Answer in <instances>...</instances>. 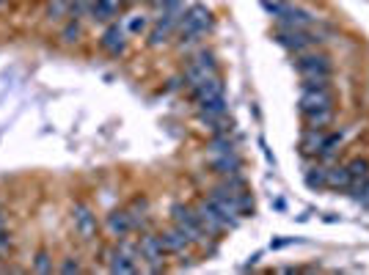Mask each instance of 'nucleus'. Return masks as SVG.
Segmentation results:
<instances>
[{
	"mask_svg": "<svg viewBox=\"0 0 369 275\" xmlns=\"http://www.w3.org/2000/svg\"><path fill=\"white\" fill-rule=\"evenodd\" d=\"M99 47L108 53V56H122L124 53V47H127V31H124V25L122 22H108V28H105V33L99 36Z\"/></svg>",
	"mask_w": 369,
	"mask_h": 275,
	"instance_id": "nucleus-11",
	"label": "nucleus"
},
{
	"mask_svg": "<svg viewBox=\"0 0 369 275\" xmlns=\"http://www.w3.org/2000/svg\"><path fill=\"white\" fill-rule=\"evenodd\" d=\"M171 223L190 240V245H207L210 234L204 231V226L196 217V209L188 204H174L171 206Z\"/></svg>",
	"mask_w": 369,
	"mask_h": 275,
	"instance_id": "nucleus-2",
	"label": "nucleus"
},
{
	"mask_svg": "<svg viewBox=\"0 0 369 275\" xmlns=\"http://www.w3.org/2000/svg\"><path fill=\"white\" fill-rule=\"evenodd\" d=\"M33 270H36V273H42V275L53 273V256H50L47 251H39V253H36V259H33Z\"/></svg>",
	"mask_w": 369,
	"mask_h": 275,
	"instance_id": "nucleus-25",
	"label": "nucleus"
},
{
	"mask_svg": "<svg viewBox=\"0 0 369 275\" xmlns=\"http://www.w3.org/2000/svg\"><path fill=\"white\" fill-rule=\"evenodd\" d=\"M231 151H237V143H234V138L231 135H215L210 140V154H213V157H218V154H231Z\"/></svg>",
	"mask_w": 369,
	"mask_h": 275,
	"instance_id": "nucleus-21",
	"label": "nucleus"
},
{
	"mask_svg": "<svg viewBox=\"0 0 369 275\" xmlns=\"http://www.w3.org/2000/svg\"><path fill=\"white\" fill-rule=\"evenodd\" d=\"M347 171H350V179H367L369 176V160L367 157H356L347 162Z\"/></svg>",
	"mask_w": 369,
	"mask_h": 275,
	"instance_id": "nucleus-24",
	"label": "nucleus"
},
{
	"mask_svg": "<svg viewBox=\"0 0 369 275\" xmlns=\"http://www.w3.org/2000/svg\"><path fill=\"white\" fill-rule=\"evenodd\" d=\"M226 116H229V102H226V97H218V99H213V102H207V105L199 108V122L207 124V127L218 124Z\"/></svg>",
	"mask_w": 369,
	"mask_h": 275,
	"instance_id": "nucleus-15",
	"label": "nucleus"
},
{
	"mask_svg": "<svg viewBox=\"0 0 369 275\" xmlns=\"http://www.w3.org/2000/svg\"><path fill=\"white\" fill-rule=\"evenodd\" d=\"M218 97H226V94H223V80L218 74H213V77H207V80L190 85V99L196 102V108H202V105H207V102H213V99H218Z\"/></svg>",
	"mask_w": 369,
	"mask_h": 275,
	"instance_id": "nucleus-12",
	"label": "nucleus"
},
{
	"mask_svg": "<svg viewBox=\"0 0 369 275\" xmlns=\"http://www.w3.org/2000/svg\"><path fill=\"white\" fill-rule=\"evenodd\" d=\"M72 223H74V231H77L83 240H94L97 231H99V220H97L94 209L88 204L72 206Z\"/></svg>",
	"mask_w": 369,
	"mask_h": 275,
	"instance_id": "nucleus-10",
	"label": "nucleus"
},
{
	"mask_svg": "<svg viewBox=\"0 0 369 275\" xmlns=\"http://www.w3.org/2000/svg\"><path fill=\"white\" fill-rule=\"evenodd\" d=\"M138 251H141V262H147L151 273H160L163 270V256H165V248L160 242V234H144L138 240Z\"/></svg>",
	"mask_w": 369,
	"mask_h": 275,
	"instance_id": "nucleus-8",
	"label": "nucleus"
},
{
	"mask_svg": "<svg viewBox=\"0 0 369 275\" xmlns=\"http://www.w3.org/2000/svg\"><path fill=\"white\" fill-rule=\"evenodd\" d=\"M3 3H6V0H0V8H3Z\"/></svg>",
	"mask_w": 369,
	"mask_h": 275,
	"instance_id": "nucleus-33",
	"label": "nucleus"
},
{
	"mask_svg": "<svg viewBox=\"0 0 369 275\" xmlns=\"http://www.w3.org/2000/svg\"><path fill=\"white\" fill-rule=\"evenodd\" d=\"M105 226H108L110 237H127L130 231H136V217H133L130 209H113V212L108 215Z\"/></svg>",
	"mask_w": 369,
	"mask_h": 275,
	"instance_id": "nucleus-14",
	"label": "nucleus"
},
{
	"mask_svg": "<svg viewBox=\"0 0 369 275\" xmlns=\"http://www.w3.org/2000/svg\"><path fill=\"white\" fill-rule=\"evenodd\" d=\"M193 209H196V217H199V223L204 226V231H207L210 237H218V234H223L226 228H234V226L223 217L221 212L210 204V199H202Z\"/></svg>",
	"mask_w": 369,
	"mask_h": 275,
	"instance_id": "nucleus-6",
	"label": "nucleus"
},
{
	"mask_svg": "<svg viewBox=\"0 0 369 275\" xmlns=\"http://www.w3.org/2000/svg\"><path fill=\"white\" fill-rule=\"evenodd\" d=\"M213 25V14L207 6L202 3H193L188 6L182 14H179V25H177V36H179V44H188L193 39H199L202 33H207Z\"/></svg>",
	"mask_w": 369,
	"mask_h": 275,
	"instance_id": "nucleus-1",
	"label": "nucleus"
},
{
	"mask_svg": "<svg viewBox=\"0 0 369 275\" xmlns=\"http://www.w3.org/2000/svg\"><path fill=\"white\" fill-rule=\"evenodd\" d=\"M350 171H347V165H331L328 168V179H325V188H331V190H347L350 188Z\"/></svg>",
	"mask_w": 369,
	"mask_h": 275,
	"instance_id": "nucleus-19",
	"label": "nucleus"
},
{
	"mask_svg": "<svg viewBox=\"0 0 369 275\" xmlns=\"http://www.w3.org/2000/svg\"><path fill=\"white\" fill-rule=\"evenodd\" d=\"M80 33H83V31H80V22H77L74 17H69V22H67V25H64V31H61V39H64L67 44H72V42L80 39Z\"/></svg>",
	"mask_w": 369,
	"mask_h": 275,
	"instance_id": "nucleus-26",
	"label": "nucleus"
},
{
	"mask_svg": "<svg viewBox=\"0 0 369 275\" xmlns=\"http://www.w3.org/2000/svg\"><path fill=\"white\" fill-rule=\"evenodd\" d=\"M147 3H149V6H154V3H157V0H147Z\"/></svg>",
	"mask_w": 369,
	"mask_h": 275,
	"instance_id": "nucleus-32",
	"label": "nucleus"
},
{
	"mask_svg": "<svg viewBox=\"0 0 369 275\" xmlns=\"http://www.w3.org/2000/svg\"><path fill=\"white\" fill-rule=\"evenodd\" d=\"M303 119H306V124H309V127L325 130V127L334 122V108H331V110H317V113H309V116H303Z\"/></svg>",
	"mask_w": 369,
	"mask_h": 275,
	"instance_id": "nucleus-23",
	"label": "nucleus"
},
{
	"mask_svg": "<svg viewBox=\"0 0 369 275\" xmlns=\"http://www.w3.org/2000/svg\"><path fill=\"white\" fill-rule=\"evenodd\" d=\"M297 72L303 80H331L334 74V64L325 53H314V50H306L300 53L295 61Z\"/></svg>",
	"mask_w": 369,
	"mask_h": 275,
	"instance_id": "nucleus-3",
	"label": "nucleus"
},
{
	"mask_svg": "<svg viewBox=\"0 0 369 275\" xmlns=\"http://www.w3.org/2000/svg\"><path fill=\"white\" fill-rule=\"evenodd\" d=\"M58 270H61V273L69 275V273H80L83 267H80V262H77V259H72V256H69V259H67V262H64V265H61Z\"/></svg>",
	"mask_w": 369,
	"mask_h": 275,
	"instance_id": "nucleus-30",
	"label": "nucleus"
},
{
	"mask_svg": "<svg viewBox=\"0 0 369 275\" xmlns=\"http://www.w3.org/2000/svg\"><path fill=\"white\" fill-rule=\"evenodd\" d=\"M160 242H163L165 253H174V256H185V251L190 248V240H188L177 226H171L168 231H163V234H160Z\"/></svg>",
	"mask_w": 369,
	"mask_h": 275,
	"instance_id": "nucleus-16",
	"label": "nucleus"
},
{
	"mask_svg": "<svg viewBox=\"0 0 369 275\" xmlns=\"http://www.w3.org/2000/svg\"><path fill=\"white\" fill-rule=\"evenodd\" d=\"M147 28H149L147 17H127V22H124V31L127 33H144Z\"/></svg>",
	"mask_w": 369,
	"mask_h": 275,
	"instance_id": "nucleus-27",
	"label": "nucleus"
},
{
	"mask_svg": "<svg viewBox=\"0 0 369 275\" xmlns=\"http://www.w3.org/2000/svg\"><path fill=\"white\" fill-rule=\"evenodd\" d=\"M213 74H218V64H215V58L210 56V53H202V56H196L188 69H185V83L188 85H196V83H202V80H207V77H213Z\"/></svg>",
	"mask_w": 369,
	"mask_h": 275,
	"instance_id": "nucleus-9",
	"label": "nucleus"
},
{
	"mask_svg": "<svg viewBox=\"0 0 369 275\" xmlns=\"http://www.w3.org/2000/svg\"><path fill=\"white\" fill-rule=\"evenodd\" d=\"M154 8L157 11H182L185 8V0H157Z\"/></svg>",
	"mask_w": 369,
	"mask_h": 275,
	"instance_id": "nucleus-28",
	"label": "nucleus"
},
{
	"mask_svg": "<svg viewBox=\"0 0 369 275\" xmlns=\"http://www.w3.org/2000/svg\"><path fill=\"white\" fill-rule=\"evenodd\" d=\"M108 270L110 273H122V275H133L141 270V265H136L133 259H127L124 253H119V251H113V253H108Z\"/></svg>",
	"mask_w": 369,
	"mask_h": 275,
	"instance_id": "nucleus-20",
	"label": "nucleus"
},
{
	"mask_svg": "<svg viewBox=\"0 0 369 275\" xmlns=\"http://www.w3.org/2000/svg\"><path fill=\"white\" fill-rule=\"evenodd\" d=\"M325 143V130H317V127H306L303 135H300V151L306 157H317L320 149Z\"/></svg>",
	"mask_w": 369,
	"mask_h": 275,
	"instance_id": "nucleus-17",
	"label": "nucleus"
},
{
	"mask_svg": "<svg viewBox=\"0 0 369 275\" xmlns=\"http://www.w3.org/2000/svg\"><path fill=\"white\" fill-rule=\"evenodd\" d=\"M276 22H279V28H295V31H309L311 25H314V14L311 11H306V8H300V6H293V3H287V8L276 17Z\"/></svg>",
	"mask_w": 369,
	"mask_h": 275,
	"instance_id": "nucleus-13",
	"label": "nucleus"
},
{
	"mask_svg": "<svg viewBox=\"0 0 369 275\" xmlns=\"http://www.w3.org/2000/svg\"><path fill=\"white\" fill-rule=\"evenodd\" d=\"M334 108V91L331 88H303L297 99L300 116L317 113V110H331Z\"/></svg>",
	"mask_w": 369,
	"mask_h": 275,
	"instance_id": "nucleus-5",
	"label": "nucleus"
},
{
	"mask_svg": "<svg viewBox=\"0 0 369 275\" xmlns=\"http://www.w3.org/2000/svg\"><path fill=\"white\" fill-rule=\"evenodd\" d=\"M356 201H361L364 206H369V179H367V185H364V190L356 196Z\"/></svg>",
	"mask_w": 369,
	"mask_h": 275,
	"instance_id": "nucleus-31",
	"label": "nucleus"
},
{
	"mask_svg": "<svg viewBox=\"0 0 369 275\" xmlns=\"http://www.w3.org/2000/svg\"><path fill=\"white\" fill-rule=\"evenodd\" d=\"M325 179H328V165H314L306 174V185L314 188V190H322L325 188Z\"/></svg>",
	"mask_w": 369,
	"mask_h": 275,
	"instance_id": "nucleus-22",
	"label": "nucleus"
},
{
	"mask_svg": "<svg viewBox=\"0 0 369 275\" xmlns=\"http://www.w3.org/2000/svg\"><path fill=\"white\" fill-rule=\"evenodd\" d=\"M213 171L221 174V176H237V174L243 171V160H240L237 151H231V154H218V157H213Z\"/></svg>",
	"mask_w": 369,
	"mask_h": 275,
	"instance_id": "nucleus-18",
	"label": "nucleus"
},
{
	"mask_svg": "<svg viewBox=\"0 0 369 275\" xmlns=\"http://www.w3.org/2000/svg\"><path fill=\"white\" fill-rule=\"evenodd\" d=\"M185 11V8H182ZM182 11H160V17L154 19L151 31H149L147 44L149 47H163L171 42V36L177 33V25H179V14Z\"/></svg>",
	"mask_w": 369,
	"mask_h": 275,
	"instance_id": "nucleus-4",
	"label": "nucleus"
},
{
	"mask_svg": "<svg viewBox=\"0 0 369 275\" xmlns=\"http://www.w3.org/2000/svg\"><path fill=\"white\" fill-rule=\"evenodd\" d=\"M276 42H279L284 50L295 53V56L311 50V47L317 44V39H314L311 31H295V28H279V31H276Z\"/></svg>",
	"mask_w": 369,
	"mask_h": 275,
	"instance_id": "nucleus-7",
	"label": "nucleus"
},
{
	"mask_svg": "<svg viewBox=\"0 0 369 275\" xmlns=\"http://www.w3.org/2000/svg\"><path fill=\"white\" fill-rule=\"evenodd\" d=\"M11 245V237H8V228H6V217L0 212V251H6Z\"/></svg>",
	"mask_w": 369,
	"mask_h": 275,
	"instance_id": "nucleus-29",
	"label": "nucleus"
}]
</instances>
